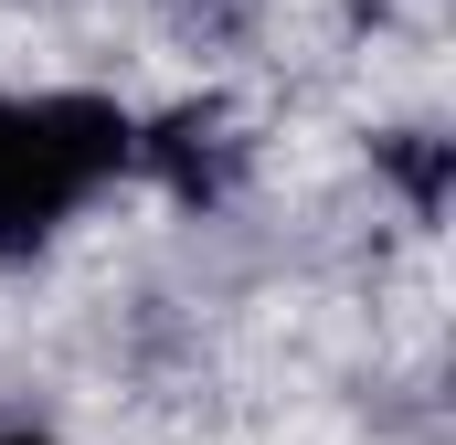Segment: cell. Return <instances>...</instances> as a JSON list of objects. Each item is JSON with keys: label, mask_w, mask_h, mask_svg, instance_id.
I'll return each mask as SVG.
<instances>
[{"label": "cell", "mask_w": 456, "mask_h": 445, "mask_svg": "<svg viewBox=\"0 0 456 445\" xmlns=\"http://www.w3.org/2000/svg\"><path fill=\"white\" fill-rule=\"evenodd\" d=\"M127 159H138V107L96 85H43V96L0 85V265H32L96 191L127 181Z\"/></svg>", "instance_id": "6da1fadb"}, {"label": "cell", "mask_w": 456, "mask_h": 445, "mask_svg": "<svg viewBox=\"0 0 456 445\" xmlns=\"http://www.w3.org/2000/svg\"><path fill=\"white\" fill-rule=\"evenodd\" d=\"M244 170H255V138H244V117L224 96H181V107L138 117V159H127V181H149L170 213H233V191H244Z\"/></svg>", "instance_id": "7a4b0ae2"}, {"label": "cell", "mask_w": 456, "mask_h": 445, "mask_svg": "<svg viewBox=\"0 0 456 445\" xmlns=\"http://www.w3.org/2000/svg\"><path fill=\"white\" fill-rule=\"evenodd\" d=\"M371 170L393 181V202L414 222H446V202H456V138L446 127H382L371 138Z\"/></svg>", "instance_id": "3957f363"}, {"label": "cell", "mask_w": 456, "mask_h": 445, "mask_svg": "<svg viewBox=\"0 0 456 445\" xmlns=\"http://www.w3.org/2000/svg\"><path fill=\"white\" fill-rule=\"evenodd\" d=\"M0 445H64V435H43V425H0Z\"/></svg>", "instance_id": "277c9868"}]
</instances>
